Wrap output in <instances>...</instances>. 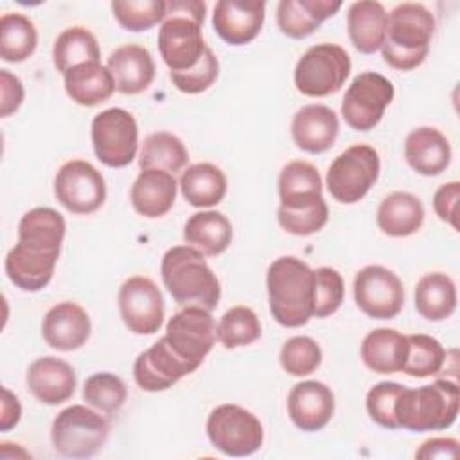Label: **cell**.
Returning <instances> with one entry per match:
<instances>
[{"label": "cell", "instance_id": "6da1fadb", "mask_svg": "<svg viewBox=\"0 0 460 460\" xmlns=\"http://www.w3.org/2000/svg\"><path fill=\"white\" fill-rule=\"evenodd\" d=\"M271 316L282 327H302L314 316V270L293 255L275 259L266 273Z\"/></svg>", "mask_w": 460, "mask_h": 460}, {"label": "cell", "instance_id": "7a4b0ae2", "mask_svg": "<svg viewBox=\"0 0 460 460\" xmlns=\"http://www.w3.org/2000/svg\"><path fill=\"white\" fill-rule=\"evenodd\" d=\"M162 282L176 304L216 309L221 298V286L205 261V255L189 246L169 248L160 262Z\"/></svg>", "mask_w": 460, "mask_h": 460}, {"label": "cell", "instance_id": "3957f363", "mask_svg": "<svg viewBox=\"0 0 460 460\" xmlns=\"http://www.w3.org/2000/svg\"><path fill=\"white\" fill-rule=\"evenodd\" d=\"M207 4L203 0H169L165 18L158 29V52L169 72L196 66L207 49L201 25Z\"/></svg>", "mask_w": 460, "mask_h": 460}, {"label": "cell", "instance_id": "277c9868", "mask_svg": "<svg viewBox=\"0 0 460 460\" xmlns=\"http://www.w3.org/2000/svg\"><path fill=\"white\" fill-rule=\"evenodd\" d=\"M435 34V16L417 2H404L388 13L386 38L381 45L383 59L395 70L417 68L428 56Z\"/></svg>", "mask_w": 460, "mask_h": 460}, {"label": "cell", "instance_id": "5b68a950", "mask_svg": "<svg viewBox=\"0 0 460 460\" xmlns=\"http://www.w3.org/2000/svg\"><path fill=\"white\" fill-rule=\"evenodd\" d=\"M458 406V385L449 379H437L419 388L404 386L395 401L394 415L402 429L417 433L440 431L456 420Z\"/></svg>", "mask_w": 460, "mask_h": 460}, {"label": "cell", "instance_id": "8992f818", "mask_svg": "<svg viewBox=\"0 0 460 460\" xmlns=\"http://www.w3.org/2000/svg\"><path fill=\"white\" fill-rule=\"evenodd\" d=\"M110 433V422L95 408L72 404L61 410L50 428L54 449L68 458H90L101 451Z\"/></svg>", "mask_w": 460, "mask_h": 460}, {"label": "cell", "instance_id": "52a82bcc", "mask_svg": "<svg viewBox=\"0 0 460 460\" xmlns=\"http://www.w3.org/2000/svg\"><path fill=\"white\" fill-rule=\"evenodd\" d=\"M379 155L368 144H354L340 153L327 169L325 185L329 194L343 203L352 205L367 196L379 178Z\"/></svg>", "mask_w": 460, "mask_h": 460}, {"label": "cell", "instance_id": "ba28073f", "mask_svg": "<svg viewBox=\"0 0 460 460\" xmlns=\"http://www.w3.org/2000/svg\"><path fill=\"white\" fill-rule=\"evenodd\" d=\"M352 63L347 50L336 43L309 47L295 66V86L307 97L336 93L350 74Z\"/></svg>", "mask_w": 460, "mask_h": 460}, {"label": "cell", "instance_id": "9c48e42d", "mask_svg": "<svg viewBox=\"0 0 460 460\" xmlns=\"http://www.w3.org/2000/svg\"><path fill=\"white\" fill-rule=\"evenodd\" d=\"M210 444L226 456H250L264 442V428L257 415L237 404H219L207 419Z\"/></svg>", "mask_w": 460, "mask_h": 460}, {"label": "cell", "instance_id": "30bf717a", "mask_svg": "<svg viewBox=\"0 0 460 460\" xmlns=\"http://www.w3.org/2000/svg\"><path fill=\"white\" fill-rule=\"evenodd\" d=\"M92 146L106 167H126L138 151V126L124 108H108L92 120Z\"/></svg>", "mask_w": 460, "mask_h": 460}, {"label": "cell", "instance_id": "8fae6325", "mask_svg": "<svg viewBox=\"0 0 460 460\" xmlns=\"http://www.w3.org/2000/svg\"><path fill=\"white\" fill-rule=\"evenodd\" d=\"M394 84L377 72H361L341 99V117L356 131H370L394 99Z\"/></svg>", "mask_w": 460, "mask_h": 460}, {"label": "cell", "instance_id": "7c38bea8", "mask_svg": "<svg viewBox=\"0 0 460 460\" xmlns=\"http://www.w3.org/2000/svg\"><path fill=\"white\" fill-rule=\"evenodd\" d=\"M54 196L68 212L86 216L106 201V181L90 162L70 160L56 172Z\"/></svg>", "mask_w": 460, "mask_h": 460}, {"label": "cell", "instance_id": "4fadbf2b", "mask_svg": "<svg viewBox=\"0 0 460 460\" xmlns=\"http://www.w3.org/2000/svg\"><path fill=\"white\" fill-rule=\"evenodd\" d=\"M356 305L370 318H395L404 304V286L388 268L368 264L354 277Z\"/></svg>", "mask_w": 460, "mask_h": 460}, {"label": "cell", "instance_id": "5bb4252c", "mask_svg": "<svg viewBox=\"0 0 460 460\" xmlns=\"http://www.w3.org/2000/svg\"><path fill=\"white\" fill-rule=\"evenodd\" d=\"M165 340L180 358L201 367L216 341V322L208 309L187 305L167 322Z\"/></svg>", "mask_w": 460, "mask_h": 460}, {"label": "cell", "instance_id": "9a60e30c", "mask_svg": "<svg viewBox=\"0 0 460 460\" xmlns=\"http://www.w3.org/2000/svg\"><path fill=\"white\" fill-rule=\"evenodd\" d=\"M119 311L126 327L135 334H155L165 316L158 286L144 275L129 277L119 289Z\"/></svg>", "mask_w": 460, "mask_h": 460}, {"label": "cell", "instance_id": "2e32d148", "mask_svg": "<svg viewBox=\"0 0 460 460\" xmlns=\"http://www.w3.org/2000/svg\"><path fill=\"white\" fill-rule=\"evenodd\" d=\"M198 368L199 367L194 363L180 358L171 349L165 336H162L155 345L137 356L133 377L144 392H162Z\"/></svg>", "mask_w": 460, "mask_h": 460}, {"label": "cell", "instance_id": "e0dca14e", "mask_svg": "<svg viewBox=\"0 0 460 460\" xmlns=\"http://www.w3.org/2000/svg\"><path fill=\"white\" fill-rule=\"evenodd\" d=\"M266 4L261 0H219L212 14V27L228 45L253 41L264 23Z\"/></svg>", "mask_w": 460, "mask_h": 460}, {"label": "cell", "instance_id": "ac0fdd59", "mask_svg": "<svg viewBox=\"0 0 460 460\" xmlns=\"http://www.w3.org/2000/svg\"><path fill=\"white\" fill-rule=\"evenodd\" d=\"M92 332L88 313L75 302H59L52 305L41 322V336L49 347L72 352L83 347Z\"/></svg>", "mask_w": 460, "mask_h": 460}, {"label": "cell", "instance_id": "d6986e66", "mask_svg": "<svg viewBox=\"0 0 460 460\" xmlns=\"http://www.w3.org/2000/svg\"><path fill=\"white\" fill-rule=\"evenodd\" d=\"M27 388L43 404L58 406L66 402L77 385L75 372L70 363L56 356L34 359L27 368Z\"/></svg>", "mask_w": 460, "mask_h": 460}, {"label": "cell", "instance_id": "ffe728a7", "mask_svg": "<svg viewBox=\"0 0 460 460\" xmlns=\"http://www.w3.org/2000/svg\"><path fill=\"white\" fill-rule=\"evenodd\" d=\"M288 413L302 431H320L334 415V394L320 381L296 383L288 395Z\"/></svg>", "mask_w": 460, "mask_h": 460}, {"label": "cell", "instance_id": "44dd1931", "mask_svg": "<svg viewBox=\"0 0 460 460\" xmlns=\"http://www.w3.org/2000/svg\"><path fill=\"white\" fill-rule=\"evenodd\" d=\"M338 131V115L325 104L302 106L291 120V138L295 146L309 155H320L331 149Z\"/></svg>", "mask_w": 460, "mask_h": 460}, {"label": "cell", "instance_id": "7402d4cb", "mask_svg": "<svg viewBox=\"0 0 460 460\" xmlns=\"http://www.w3.org/2000/svg\"><path fill=\"white\" fill-rule=\"evenodd\" d=\"M59 253L16 243L5 255V273L22 291L43 289L54 275Z\"/></svg>", "mask_w": 460, "mask_h": 460}, {"label": "cell", "instance_id": "603a6c76", "mask_svg": "<svg viewBox=\"0 0 460 460\" xmlns=\"http://www.w3.org/2000/svg\"><path fill=\"white\" fill-rule=\"evenodd\" d=\"M113 75L115 90L124 95L146 92L155 79V61L151 52L137 43L117 47L106 63Z\"/></svg>", "mask_w": 460, "mask_h": 460}, {"label": "cell", "instance_id": "cb8c5ba5", "mask_svg": "<svg viewBox=\"0 0 460 460\" xmlns=\"http://www.w3.org/2000/svg\"><path fill=\"white\" fill-rule=\"evenodd\" d=\"M404 158L417 174L437 176L444 172L451 162V146L440 129L420 126L408 133L404 140Z\"/></svg>", "mask_w": 460, "mask_h": 460}, {"label": "cell", "instance_id": "d4e9b609", "mask_svg": "<svg viewBox=\"0 0 460 460\" xmlns=\"http://www.w3.org/2000/svg\"><path fill=\"white\" fill-rule=\"evenodd\" d=\"M322 178L318 169L304 160L288 162L279 174V198L280 208L304 210L311 208L323 199Z\"/></svg>", "mask_w": 460, "mask_h": 460}, {"label": "cell", "instance_id": "484cf974", "mask_svg": "<svg viewBox=\"0 0 460 460\" xmlns=\"http://www.w3.org/2000/svg\"><path fill=\"white\" fill-rule=\"evenodd\" d=\"M178 183L172 172L162 169H142L131 185L133 208L149 219L165 216L176 201Z\"/></svg>", "mask_w": 460, "mask_h": 460}, {"label": "cell", "instance_id": "4316f807", "mask_svg": "<svg viewBox=\"0 0 460 460\" xmlns=\"http://www.w3.org/2000/svg\"><path fill=\"white\" fill-rule=\"evenodd\" d=\"M341 7L338 0H280L277 5V25L282 34L302 40L313 34L327 18Z\"/></svg>", "mask_w": 460, "mask_h": 460}, {"label": "cell", "instance_id": "83f0119b", "mask_svg": "<svg viewBox=\"0 0 460 460\" xmlns=\"http://www.w3.org/2000/svg\"><path fill=\"white\" fill-rule=\"evenodd\" d=\"M359 354L363 365L376 374L402 372L408 356V338L395 329L379 327L363 338Z\"/></svg>", "mask_w": 460, "mask_h": 460}, {"label": "cell", "instance_id": "f1b7e54d", "mask_svg": "<svg viewBox=\"0 0 460 460\" xmlns=\"http://www.w3.org/2000/svg\"><path fill=\"white\" fill-rule=\"evenodd\" d=\"M388 14L376 0H359L347 11V31L352 45L361 54H374L386 38Z\"/></svg>", "mask_w": 460, "mask_h": 460}, {"label": "cell", "instance_id": "f546056e", "mask_svg": "<svg viewBox=\"0 0 460 460\" xmlns=\"http://www.w3.org/2000/svg\"><path fill=\"white\" fill-rule=\"evenodd\" d=\"M424 216V205L417 196L395 190L379 203L376 221L383 234L390 237H408L420 230Z\"/></svg>", "mask_w": 460, "mask_h": 460}, {"label": "cell", "instance_id": "4dcf8cb0", "mask_svg": "<svg viewBox=\"0 0 460 460\" xmlns=\"http://www.w3.org/2000/svg\"><path fill=\"white\" fill-rule=\"evenodd\" d=\"M183 239L203 255L216 257L232 243V223L223 212L201 210L187 219L183 226Z\"/></svg>", "mask_w": 460, "mask_h": 460}, {"label": "cell", "instance_id": "1f68e13d", "mask_svg": "<svg viewBox=\"0 0 460 460\" xmlns=\"http://www.w3.org/2000/svg\"><path fill=\"white\" fill-rule=\"evenodd\" d=\"M65 92L79 106H97L115 92V81L108 66L83 63L65 74Z\"/></svg>", "mask_w": 460, "mask_h": 460}, {"label": "cell", "instance_id": "d6a6232c", "mask_svg": "<svg viewBox=\"0 0 460 460\" xmlns=\"http://www.w3.org/2000/svg\"><path fill=\"white\" fill-rule=\"evenodd\" d=\"M180 190L189 205L208 208L223 201L226 194V176L210 162L192 164L180 176Z\"/></svg>", "mask_w": 460, "mask_h": 460}, {"label": "cell", "instance_id": "836d02e7", "mask_svg": "<svg viewBox=\"0 0 460 460\" xmlns=\"http://www.w3.org/2000/svg\"><path fill=\"white\" fill-rule=\"evenodd\" d=\"M66 223L50 207H36L25 212L18 223V243L47 252H61Z\"/></svg>", "mask_w": 460, "mask_h": 460}, {"label": "cell", "instance_id": "e575fe53", "mask_svg": "<svg viewBox=\"0 0 460 460\" xmlns=\"http://www.w3.org/2000/svg\"><path fill=\"white\" fill-rule=\"evenodd\" d=\"M415 309L429 322H442L456 309V286L442 271L426 273L415 286Z\"/></svg>", "mask_w": 460, "mask_h": 460}, {"label": "cell", "instance_id": "d590c367", "mask_svg": "<svg viewBox=\"0 0 460 460\" xmlns=\"http://www.w3.org/2000/svg\"><path fill=\"white\" fill-rule=\"evenodd\" d=\"M99 58L101 49L97 38L81 25H74L59 32L52 47L54 66L63 75L83 63H97Z\"/></svg>", "mask_w": 460, "mask_h": 460}, {"label": "cell", "instance_id": "8d00e7d4", "mask_svg": "<svg viewBox=\"0 0 460 460\" xmlns=\"http://www.w3.org/2000/svg\"><path fill=\"white\" fill-rule=\"evenodd\" d=\"M189 162V151L180 137L169 131H155L142 142L138 165L142 169H162L180 172Z\"/></svg>", "mask_w": 460, "mask_h": 460}, {"label": "cell", "instance_id": "74e56055", "mask_svg": "<svg viewBox=\"0 0 460 460\" xmlns=\"http://www.w3.org/2000/svg\"><path fill=\"white\" fill-rule=\"evenodd\" d=\"M38 45L32 20L22 13H5L0 18V58L7 63L29 59Z\"/></svg>", "mask_w": 460, "mask_h": 460}, {"label": "cell", "instance_id": "f35d334b", "mask_svg": "<svg viewBox=\"0 0 460 460\" xmlns=\"http://www.w3.org/2000/svg\"><path fill=\"white\" fill-rule=\"evenodd\" d=\"M261 322L253 309L234 305L221 316L216 327V338L225 349L246 347L261 338Z\"/></svg>", "mask_w": 460, "mask_h": 460}, {"label": "cell", "instance_id": "ab89813d", "mask_svg": "<svg viewBox=\"0 0 460 460\" xmlns=\"http://www.w3.org/2000/svg\"><path fill=\"white\" fill-rule=\"evenodd\" d=\"M408 356L402 372L411 377L437 376L446 361L442 343L429 334H408Z\"/></svg>", "mask_w": 460, "mask_h": 460}, {"label": "cell", "instance_id": "60d3db41", "mask_svg": "<svg viewBox=\"0 0 460 460\" xmlns=\"http://www.w3.org/2000/svg\"><path fill=\"white\" fill-rule=\"evenodd\" d=\"M83 399L97 411L111 415L124 406L128 399V388L119 376L111 372H97L84 381Z\"/></svg>", "mask_w": 460, "mask_h": 460}, {"label": "cell", "instance_id": "b9f144b4", "mask_svg": "<svg viewBox=\"0 0 460 460\" xmlns=\"http://www.w3.org/2000/svg\"><path fill=\"white\" fill-rule=\"evenodd\" d=\"M111 13L119 25L131 32L149 31L164 22L167 2L164 0H113Z\"/></svg>", "mask_w": 460, "mask_h": 460}, {"label": "cell", "instance_id": "7bdbcfd3", "mask_svg": "<svg viewBox=\"0 0 460 460\" xmlns=\"http://www.w3.org/2000/svg\"><path fill=\"white\" fill-rule=\"evenodd\" d=\"M280 367L284 372L295 377H304L313 374L322 363V349L309 336L289 338L279 354Z\"/></svg>", "mask_w": 460, "mask_h": 460}, {"label": "cell", "instance_id": "ee69618b", "mask_svg": "<svg viewBox=\"0 0 460 460\" xmlns=\"http://www.w3.org/2000/svg\"><path fill=\"white\" fill-rule=\"evenodd\" d=\"M345 288L341 275L331 266L314 270V316L327 318L334 314L343 302Z\"/></svg>", "mask_w": 460, "mask_h": 460}, {"label": "cell", "instance_id": "f6af8a7d", "mask_svg": "<svg viewBox=\"0 0 460 460\" xmlns=\"http://www.w3.org/2000/svg\"><path fill=\"white\" fill-rule=\"evenodd\" d=\"M217 75H219V61L208 45L196 66H192L190 70H185V72H169L172 84L180 92L189 93V95L201 93V92L208 90L216 83Z\"/></svg>", "mask_w": 460, "mask_h": 460}, {"label": "cell", "instance_id": "bcb514c9", "mask_svg": "<svg viewBox=\"0 0 460 460\" xmlns=\"http://www.w3.org/2000/svg\"><path fill=\"white\" fill-rule=\"evenodd\" d=\"M402 385L392 383V381H381L374 385L367 394V411L370 419L386 429H397V420L394 415V406L402 392Z\"/></svg>", "mask_w": 460, "mask_h": 460}, {"label": "cell", "instance_id": "7dc6e473", "mask_svg": "<svg viewBox=\"0 0 460 460\" xmlns=\"http://www.w3.org/2000/svg\"><path fill=\"white\" fill-rule=\"evenodd\" d=\"M327 219H329V208L325 201L304 210H286L280 207L277 210L279 225L288 234L298 235V237H305L320 232L327 225Z\"/></svg>", "mask_w": 460, "mask_h": 460}, {"label": "cell", "instance_id": "c3c4849f", "mask_svg": "<svg viewBox=\"0 0 460 460\" xmlns=\"http://www.w3.org/2000/svg\"><path fill=\"white\" fill-rule=\"evenodd\" d=\"M458 196H460V183L449 181L440 185L433 194V208L438 219L449 223L455 230L456 225V207H458Z\"/></svg>", "mask_w": 460, "mask_h": 460}, {"label": "cell", "instance_id": "681fc988", "mask_svg": "<svg viewBox=\"0 0 460 460\" xmlns=\"http://www.w3.org/2000/svg\"><path fill=\"white\" fill-rule=\"evenodd\" d=\"M23 84L22 81L13 75L9 70H0V99H2V108H0V115L2 117H9L11 113H14L22 102H23Z\"/></svg>", "mask_w": 460, "mask_h": 460}, {"label": "cell", "instance_id": "f907efd6", "mask_svg": "<svg viewBox=\"0 0 460 460\" xmlns=\"http://www.w3.org/2000/svg\"><path fill=\"white\" fill-rule=\"evenodd\" d=\"M458 440L451 437H435L428 438L415 451V458L435 460V458H456L460 453Z\"/></svg>", "mask_w": 460, "mask_h": 460}, {"label": "cell", "instance_id": "816d5d0a", "mask_svg": "<svg viewBox=\"0 0 460 460\" xmlns=\"http://www.w3.org/2000/svg\"><path fill=\"white\" fill-rule=\"evenodd\" d=\"M22 417V404L20 399L9 390L2 388V410H0V429L9 431L20 422Z\"/></svg>", "mask_w": 460, "mask_h": 460}]
</instances>
